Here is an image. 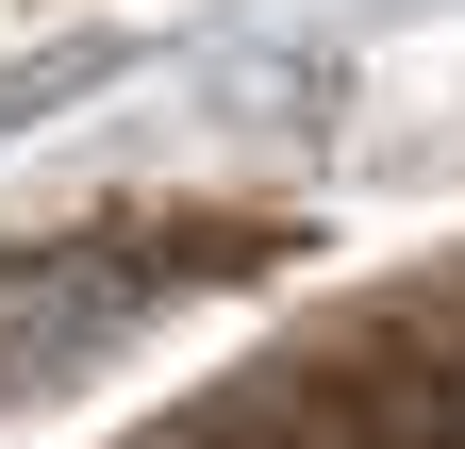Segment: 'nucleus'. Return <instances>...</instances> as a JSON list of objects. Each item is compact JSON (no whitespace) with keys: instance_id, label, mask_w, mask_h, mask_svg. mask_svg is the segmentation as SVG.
<instances>
[{"instance_id":"obj_1","label":"nucleus","mask_w":465,"mask_h":449,"mask_svg":"<svg viewBox=\"0 0 465 449\" xmlns=\"http://www.w3.org/2000/svg\"><path fill=\"white\" fill-rule=\"evenodd\" d=\"M183 284L166 250L134 234H84V250H0V416L17 400H67L84 366H116L150 333V300Z\"/></svg>"}]
</instances>
